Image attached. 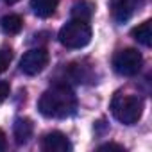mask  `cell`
<instances>
[{
	"label": "cell",
	"instance_id": "obj_2",
	"mask_svg": "<svg viewBox=\"0 0 152 152\" xmlns=\"http://www.w3.org/2000/svg\"><path fill=\"white\" fill-rule=\"evenodd\" d=\"M111 113L113 116L124 124V125H132L141 118L143 113V100L138 95H122L116 93L111 100Z\"/></svg>",
	"mask_w": 152,
	"mask_h": 152
},
{
	"label": "cell",
	"instance_id": "obj_3",
	"mask_svg": "<svg viewBox=\"0 0 152 152\" xmlns=\"http://www.w3.org/2000/svg\"><path fill=\"white\" fill-rule=\"evenodd\" d=\"M57 39L64 48H70V50L84 48L91 41V27L84 20H70L61 27Z\"/></svg>",
	"mask_w": 152,
	"mask_h": 152
},
{
	"label": "cell",
	"instance_id": "obj_7",
	"mask_svg": "<svg viewBox=\"0 0 152 152\" xmlns=\"http://www.w3.org/2000/svg\"><path fill=\"white\" fill-rule=\"evenodd\" d=\"M41 148L45 152H70L72 143L66 138V134H63L59 131H52L41 138Z\"/></svg>",
	"mask_w": 152,
	"mask_h": 152
},
{
	"label": "cell",
	"instance_id": "obj_15",
	"mask_svg": "<svg viewBox=\"0 0 152 152\" xmlns=\"http://www.w3.org/2000/svg\"><path fill=\"white\" fill-rule=\"evenodd\" d=\"M99 150H100V152H102V150H118V152H125V148H124L122 145H116V143H104V145L99 147Z\"/></svg>",
	"mask_w": 152,
	"mask_h": 152
},
{
	"label": "cell",
	"instance_id": "obj_4",
	"mask_svg": "<svg viewBox=\"0 0 152 152\" xmlns=\"http://www.w3.org/2000/svg\"><path fill=\"white\" fill-rule=\"evenodd\" d=\"M143 66V56L136 48H124L118 50L113 57V68L118 75L124 77H134Z\"/></svg>",
	"mask_w": 152,
	"mask_h": 152
},
{
	"label": "cell",
	"instance_id": "obj_5",
	"mask_svg": "<svg viewBox=\"0 0 152 152\" xmlns=\"http://www.w3.org/2000/svg\"><path fill=\"white\" fill-rule=\"evenodd\" d=\"M48 64V52L45 48H31L20 59V70L25 75H38Z\"/></svg>",
	"mask_w": 152,
	"mask_h": 152
},
{
	"label": "cell",
	"instance_id": "obj_17",
	"mask_svg": "<svg viewBox=\"0 0 152 152\" xmlns=\"http://www.w3.org/2000/svg\"><path fill=\"white\" fill-rule=\"evenodd\" d=\"M2 2H6V4H9V6H11V4H16V2H20V0H2Z\"/></svg>",
	"mask_w": 152,
	"mask_h": 152
},
{
	"label": "cell",
	"instance_id": "obj_12",
	"mask_svg": "<svg viewBox=\"0 0 152 152\" xmlns=\"http://www.w3.org/2000/svg\"><path fill=\"white\" fill-rule=\"evenodd\" d=\"M132 38L141 43L143 47H150L152 45V22L145 20L143 23H140L138 27L132 29Z\"/></svg>",
	"mask_w": 152,
	"mask_h": 152
},
{
	"label": "cell",
	"instance_id": "obj_14",
	"mask_svg": "<svg viewBox=\"0 0 152 152\" xmlns=\"http://www.w3.org/2000/svg\"><path fill=\"white\" fill-rule=\"evenodd\" d=\"M9 93H11V86H9V83L0 81V104H2V102L9 97Z\"/></svg>",
	"mask_w": 152,
	"mask_h": 152
},
{
	"label": "cell",
	"instance_id": "obj_13",
	"mask_svg": "<svg viewBox=\"0 0 152 152\" xmlns=\"http://www.w3.org/2000/svg\"><path fill=\"white\" fill-rule=\"evenodd\" d=\"M11 59H13V52L11 50H0V73H4L9 64H11Z\"/></svg>",
	"mask_w": 152,
	"mask_h": 152
},
{
	"label": "cell",
	"instance_id": "obj_6",
	"mask_svg": "<svg viewBox=\"0 0 152 152\" xmlns=\"http://www.w3.org/2000/svg\"><path fill=\"white\" fill-rule=\"evenodd\" d=\"M141 6V0H111V13L118 23H125L132 18L136 9Z\"/></svg>",
	"mask_w": 152,
	"mask_h": 152
},
{
	"label": "cell",
	"instance_id": "obj_9",
	"mask_svg": "<svg viewBox=\"0 0 152 152\" xmlns=\"http://www.w3.org/2000/svg\"><path fill=\"white\" fill-rule=\"evenodd\" d=\"M59 0H31V9L39 18H50L57 9Z\"/></svg>",
	"mask_w": 152,
	"mask_h": 152
},
{
	"label": "cell",
	"instance_id": "obj_8",
	"mask_svg": "<svg viewBox=\"0 0 152 152\" xmlns=\"http://www.w3.org/2000/svg\"><path fill=\"white\" fill-rule=\"evenodd\" d=\"M32 132H34V125H32V122H31L29 118L18 116V118L15 120V124H13V136H15L16 145H25V143H29Z\"/></svg>",
	"mask_w": 152,
	"mask_h": 152
},
{
	"label": "cell",
	"instance_id": "obj_10",
	"mask_svg": "<svg viewBox=\"0 0 152 152\" xmlns=\"http://www.w3.org/2000/svg\"><path fill=\"white\" fill-rule=\"evenodd\" d=\"M93 11H95V4L91 0H77L72 6V18L90 22V18L93 16Z\"/></svg>",
	"mask_w": 152,
	"mask_h": 152
},
{
	"label": "cell",
	"instance_id": "obj_1",
	"mask_svg": "<svg viewBox=\"0 0 152 152\" xmlns=\"http://www.w3.org/2000/svg\"><path fill=\"white\" fill-rule=\"evenodd\" d=\"M38 109L47 118H68L77 111V97L66 84H57L39 97Z\"/></svg>",
	"mask_w": 152,
	"mask_h": 152
},
{
	"label": "cell",
	"instance_id": "obj_16",
	"mask_svg": "<svg viewBox=\"0 0 152 152\" xmlns=\"http://www.w3.org/2000/svg\"><path fill=\"white\" fill-rule=\"evenodd\" d=\"M6 148H7V140H6L4 131L0 129V150H6Z\"/></svg>",
	"mask_w": 152,
	"mask_h": 152
},
{
	"label": "cell",
	"instance_id": "obj_11",
	"mask_svg": "<svg viewBox=\"0 0 152 152\" xmlns=\"http://www.w3.org/2000/svg\"><path fill=\"white\" fill-rule=\"evenodd\" d=\"M0 29H2L4 34H18L23 29V18L20 15H6L2 20H0Z\"/></svg>",
	"mask_w": 152,
	"mask_h": 152
}]
</instances>
